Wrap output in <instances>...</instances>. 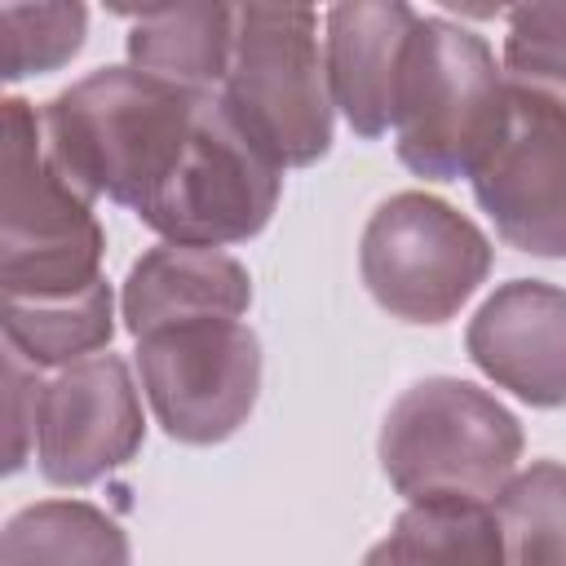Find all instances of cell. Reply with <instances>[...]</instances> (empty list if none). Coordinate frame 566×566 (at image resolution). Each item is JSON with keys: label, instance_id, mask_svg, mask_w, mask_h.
<instances>
[{"label": "cell", "instance_id": "cell-1", "mask_svg": "<svg viewBox=\"0 0 566 566\" xmlns=\"http://www.w3.org/2000/svg\"><path fill=\"white\" fill-rule=\"evenodd\" d=\"M203 93L137 66H102L40 106L44 146L84 199L142 212L181 164Z\"/></svg>", "mask_w": 566, "mask_h": 566}, {"label": "cell", "instance_id": "cell-2", "mask_svg": "<svg viewBox=\"0 0 566 566\" xmlns=\"http://www.w3.org/2000/svg\"><path fill=\"white\" fill-rule=\"evenodd\" d=\"M509 119V84L491 44L438 13H420L394 106L398 159L424 181L473 177Z\"/></svg>", "mask_w": 566, "mask_h": 566}, {"label": "cell", "instance_id": "cell-3", "mask_svg": "<svg viewBox=\"0 0 566 566\" xmlns=\"http://www.w3.org/2000/svg\"><path fill=\"white\" fill-rule=\"evenodd\" d=\"M380 469L407 504L500 500L522 460L517 416L473 380L424 376L398 394L380 424Z\"/></svg>", "mask_w": 566, "mask_h": 566}, {"label": "cell", "instance_id": "cell-4", "mask_svg": "<svg viewBox=\"0 0 566 566\" xmlns=\"http://www.w3.org/2000/svg\"><path fill=\"white\" fill-rule=\"evenodd\" d=\"M4 203H0V287L4 296H66L102 279L106 230L49 159L40 111L4 97Z\"/></svg>", "mask_w": 566, "mask_h": 566}, {"label": "cell", "instance_id": "cell-5", "mask_svg": "<svg viewBox=\"0 0 566 566\" xmlns=\"http://www.w3.org/2000/svg\"><path fill=\"white\" fill-rule=\"evenodd\" d=\"M217 97L279 168L318 164L332 150L336 106L318 53V13L301 4L234 9V49Z\"/></svg>", "mask_w": 566, "mask_h": 566}, {"label": "cell", "instance_id": "cell-6", "mask_svg": "<svg viewBox=\"0 0 566 566\" xmlns=\"http://www.w3.org/2000/svg\"><path fill=\"white\" fill-rule=\"evenodd\" d=\"M491 239L447 199L389 195L363 226L358 274L371 301L402 323H447L486 283Z\"/></svg>", "mask_w": 566, "mask_h": 566}, {"label": "cell", "instance_id": "cell-7", "mask_svg": "<svg viewBox=\"0 0 566 566\" xmlns=\"http://www.w3.org/2000/svg\"><path fill=\"white\" fill-rule=\"evenodd\" d=\"M283 190V168L239 128L217 93H203L190 146L164 190L137 212L164 243L226 248L256 239Z\"/></svg>", "mask_w": 566, "mask_h": 566}, {"label": "cell", "instance_id": "cell-8", "mask_svg": "<svg viewBox=\"0 0 566 566\" xmlns=\"http://www.w3.org/2000/svg\"><path fill=\"white\" fill-rule=\"evenodd\" d=\"M137 376L172 442L212 447L256 407L261 340L243 318L172 323L137 340Z\"/></svg>", "mask_w": 566, "mask_h": 566}, {"label": "cell", "instance_id": "cell-9", "mask_svg": "<svg viewBox=\"0 0 566 566\" xmlns=\"http://www.w3.org/2000/svg\"><path fill=\"white\" fill-rule=\"evenodd\" d=\"M146 442V416L133 371L119 354L102 349L57 367L40 385L35 411V469L53 486H88L124 469Z\"/></svg>", "mask_w": 566, "mask_h": 566}, {"label": "cell", "instance_id": "cell-10", "mask_svg": "<svg viewBox=\"0 0 566 566\" xmlns=\"http://www.w3.org/2000/svg\"><path fill=\"white\" fill-rule=\"evenodd\" d=\"M473 199L500 239L531 256L566 261V115L509 88V119L478 164Z\"/></svg>", "mask_w": 566, "mask_h": 566}, {"label": "cell", "instance_id": "cell-11", "mask_svg": "<svg viewBox=\"0 0 566 566\" xmlns=\"http://www.w3.org/2000/svg\"><path fill=\"white\" fill-rule=\"evenodd\" d=\"M473 367L531 407H566V287L544 279L500 283L469 318Z\"/></svg>", "mask_w": 566, "mask_h": 566}, {"label": "cell", "instance_id": "cell-12", "mask_svg": "<svg viewBox=\"0 0 566 566\" xmlns=\"http://www.w3.org/2000/svg\"><path fill=\"white\" fill-rule=\"evenodd\" d=\"M420 13L402 0H349L332 4L327 27V84L345 124L358 137H385L394 128L398 80Z\"/></svg>", "mask_w": 566, "mask_h": 566}, {"label": "cell", "instance_id": "cell-13", "mask_svg": "<svg viewBox=\"0 0 566 566\" xmlns=\"http://www.w3.org/2000/svg\"><path fill=\"white\" fill-rule=\"evenodd\" d=\"M252 305L248 265L221 248L159 243L142 252L119 292V318L133 340L195 318H243Z\"/></svg>", "mask_w": 566, "mask_h": 566}, {"label": "cell", "instance_id": "cell-14", "mask_svg": "<svg viewBox=\"0 0 566 566\" xmlns=\"http://www.w3.org/2000/svg\"><path fill=\"white\" fill-rule=\"evenodd\" d=\"M234 9L226 4H168L146 9L128 27V66L168 80L186 93H217L230 71Z\"/></svg>", "mask_w": 566, "mask_h": 566}, {"label": "cell", "instance_id": "cell-15", "mask_svg": "<svg viewBox=\"0 0 566 566\" xmlns=\"http://www.w3.org/2000/svg\"><path fill=\"white\" fill-rule=\"evenodd\" d=\"M363 566H504L500 522L473 500H420L394 517Z\"/></svg>", "mask_w": 566, "mask_h": 566}, {"label": "cell", "instance_id": "cell-16", "mask_svg": "<svg viewBox=\"0 0 566 566\" xmlns=\"http://www.w3.org/2000/svg\"><path fill=\"white\" fill-rule=\"evenodd\" d=\"M115 336L111 283L97 279L66 296H4V345L31 367H71L93 358Z\"/></svg>", "mask_w": 566, "mask_h": 566}, {"label": "cell", "instance_id": "cell-17", "mask_svg": "<svg viewBox=\"0 0 566 566\" xmlns=\"http://www.w3.org/2000/svg\"><path fill=\"white\" fill-rule=\"evenodd\" d=\"M124 526L88 500H35L4 526L0 566H128Z\"/></svg>", "mask_w": 566, "mask_h": 566}, {"label": "cell", "instance_id": "cell-18", "mask_svg": "<svg viewBox=\"0 0 566 566\" xmlns=\"http://www.w3.org/2000/svg\"><path fill=\"white\" fill-rule=\"evenodd\" d=\"M504 566H566V464L535 460L495 500Z\"/></svg>", "mask_w": 566, "mask_h": 566}, {"label": "cell", "instance_id": "cell-19", "mask_svg": "<svg viewBox=\"0 0 566 566\" xmlns=\"http://www.w3.org/2000/svg\"><path fill=\"white\" fill-rule=\"evenodd\" d=\"M504 84L566 115V4L509 9Z\"/></svg>", "mask_w": 566, "mask_h": 566}, {"label": "cell", "instance_id": "cell-20", "mask_svg": "<svg viewBox=\"0 0 566 566\" xmlns=\"http://www.w3.org/2000/svg\"><path fill=\"white\" fill-rule=\"evenodd\" d=\"M88 35L84 4H0V75L9 84L66 66Z\"/></svg>", "mask_w": 566, "mask_h": 566}, {"label": "cell", "instance_id": "cell-21", "mask_svg": "<svg viewBox=\"0 0 566 566\" xmlns=\"http://www.w3.org/2000/svg\"><path fill=\"white\" fill-rule=\"evenodd\" d=\"M40 367L22 363L13 349H4V416H9V455L4 469L18 473L27 464V451H35V411H40Z\"/></svg>", "mask_w": 566, "mask_h": 566}]
</instances>
